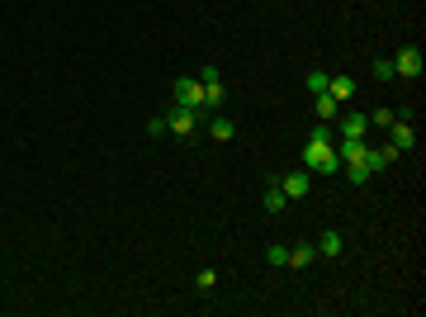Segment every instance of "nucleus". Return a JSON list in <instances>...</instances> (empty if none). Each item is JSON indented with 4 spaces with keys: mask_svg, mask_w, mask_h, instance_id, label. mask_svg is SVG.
Here are the masks:
<instances>
[{
    "mask_svg": "<svg viewBox=\"0 0 426 317\" xmlns=\"http://www.w3.org/2000/svg\"><path fill=\"white\" fill-rule=\"evenodd\" d=\"M303 166L318 171V175H336L341 171V157H336V142H322V137H308L303 142Z\"/></svg>",
    "mask_w": 426,
    "mask_h": 317,
    "instance_id": "obj_1",
    "label": "nucleus"
},
{
    "mask_svg": "<svg viewBox=\"0 0 426 317\" xmlns=\"http://www.w3.org/2000/svg\"><path fill=\"white\" fill-rule=\"evenodd\" d=\"M199 123H204V114L185 105H171V114H166V132H176V137H194Z\"/></svg>",
    "mask_w": 426,
    "mask_h": 317,
    "instance_id": "obj_2",
    "label": "nucleus"
},
{
    "mask_svg": "<svg viewBox=\"0 0 426 317\" xmlns=\"http://www.w3.org/2000/svg\"><path fill=\"white\" fill-rule=\"evenodd\" d=\"M171 95H176V105L204 114V85H199V76H180L176 85H171ZM204 119H209V114H204Z\"/></svg>",
    "mask_w": 426,
    "mask_h": 317,
    "instance_id": "obj_3",
    "label": "nucleus"
},
{
    "mask_svg": "<svg viewBox=\"0 0 426 317\" xmlns=\"http://www.w3.org/2000/svg\"><path fill=\"white\" fill-rule=\"evenodd\" d=\"M199 85H204V114H209V109H223V71H218V67H204V71H199Z\"/></svg>",
    "mask_w": 426,
    "mask_h": 317,
    "instance_id": "obj_4",
    "label": "nucleus"
},
{
    "mask_svg": "<svg viewBox=\"0 0 426 317\" xmlns=\"http://www.w3.org/2000/svg\"><path fill=\"white\" fill-rule=\"evenodd\" d=\"M389 132H393V142H389V147H398V152H412V147H417V128H412V119H393V123H389Z\"/></svg>",
    "mask_w": 426,
    "mask_h": 317,
    "instance_id": "obj_5",
    "label": "nucleus"
},
{
    "mask_svg": "<svg viewBox=\"0 0 426 317\" xmlns=\"http://www.w3.org/2000/svg\"><path fill=\"white\" fill-rule=\"evenodd\" d=\"M393 76H422V53L407 43V48H398V57H393Z\"/></svg>",
    "mask_w": 426,
    "mask_h": 317,
    "instance_id": "obj_6",
    "label": "nucleus"
},
{
    "mask_svg": "<svg viewBox=\"0 0 426 317\" xmlns=\"http://www.w3.org/2000/svg\"><path fill=\"white\" fill-rule=\"evenodd\" d=\"M280 189H284V199H303V194L313 189V180H308V171L298 166V171H289V175H280Z\"/></svg>",
    "mask_w": 426,
    "mask_h": 317,
    "instance_id": "obj_7",
    "label": "nucleus"
},
{
    "mask_svg": "<svg viewBox=\"0 0 426 317\" xmlns=\"http://www.w3.org/2000/svg\"><path fill=\"white\" fill-rule=\"evenodd\" d=\"M365 152H370V142H365V137H341V142H336V157L346 161V166H360Z\"/></svg>",
    "mask_w": 426,
    "mask_h": 317,
    "instance_id": "obj_8",
    "label": "nucleus"
},
{
    "mask_svg": "<svg viewBox=\"0 0 426 317\" xmlns=\"http://www.w3.org/2000/svg\"><path fill=\"white\" fill-rule=\"evenodd\" d=\"M204 123H209V137H218V142H232V137H237V123H232L228 114H209Z\"/></svg>",
    "mask_w": 426,
    "mask_h": 317,
    "instance_id": "obj_9",
    "label": "nucleus"
},
{
    "mask_svg": "<svg viewBox=\"0 0 426 317\" xmlns=\"http://www.w3.org/2000/svg\"><path fill=\"white\" fill-rule=\"evenodd\" d=\"M284 189H280V175H266V213H284Z\"/></svg>",
    "mask_w": 426,
    "mask_h": 317,
    "instance_id": "obj_10",
    "label": "nucleus"
},
{
    "mask_svg": "<svg viewBox=\"0 0 426 317\" xmlns=\"http://www.w3.org/2000/svg\"><path fill=\"white\" fill-rule=\"evenodd\" d=\"M327 95H332L336 105H346V100H355V80L350 76H332L327 80Z\"/></svg>",
    "mask_w": 426,
    "mask_h": 317,
    "instance_id": "obj_11",
    "label": "nucleus"
},
{
    "mask_svg": "<svg viewBox=\"0 0 426 317\" xmlns=\"http://www.w3.org/2000/svg\"><path fill=\"white\" fill-rule=\"evenodd\" d=\"M318 261V246H308V241H298V246H289V270H303V265H313Z\"/></svg>",
    "mask_w": 426,
    "mask_h": 317,
    "instance_id": "obj_12",
    "label": "nucleus"
},
{
    "mask_svg": "<svg viewBox=\"0 0 426 317\" xmlns=\"http://www.w3.org/2000/svg\"><path fill=\"white\" fill-rule=\"evenodd\" d=\"M365 132H370V119H365V114H346V119H341V137H365Z\"/></svg>",
    "mask_w": 426,
    "mask_h": 317,
    "instance_id": "obj_13",
    "label": "nucleus"
},
{
    "mask_svg": "<svg viewBox=\"0 0 426 317\" xmlns=\"http://www.w3.org/2000/svg\"><path fill=\"white\" fill-rule=\"evenodd\" d=\"M318 119L322 123H336V119H341V105H336L332 95H318Z\"/></svg>",
    "mask_w": 426,
    "mask_h": 317,
    "instance_id": "obj_14",
    "label": "nucleus"
},
{
    "mask_svg": "<svg viewBox=\"0 0 426 317\" xmlns=\"http://www.w3.org/2000/svg\"><path fill=\"white\" fill-rule=\"evenodd\" d=\"M318 256H341V237H336V232H322V241H318Z\"/></svg>",
    "mask_w": 426,
    "mask_h": 317,
    "instance_id": "obj_15",
    "label": "nucleus"
},
{
    "mask_svg": "<svg viewBox=\"0 0 426 317\" xmlns=\"http://www.w3.org/2000/svg\"><path fill=\"white\" fill-rule=\"evenodd\" d=\"M370 119V128H389L393 119H398V109H374V114H365Z\"/></svg>",
    "mask_w": 426,
    "mask_h": 317,
    "instance_id": "obj_16",
    "label": "nucleus"
},
{
    "mask_svg": "<svg viewBox=\"0 0 426 317\" xmlns=\"http://www.w3.org/2000/svg\"><path fill=\"white\" fill-rule=\"evenodd\" d=\"M327 71H308V90H313V95H327Z\"/></svg>",
    "mask_w": 426,
    "mask_h": 317,
    "instance_id": "obj_17",
    "label": "nucleus"
},
{
    "mask_svg": "<svg viewBox=\"0 0 426 317\" xmlns=\"http://www.w3.org/2000/svg\"><path fill=\"white\" fill-rule=\"evenodd\" d=\"M374 76H379V80H393V57H374Z\"/></svg>",
    "mask_w": 426,
    "mask_h": 317,
    "instance_id": "obj_18",
    "label": "nucleus"
},
{
    "mask_svg": "<svg viewBox=\"0 0 426 317\" xmlns=\"http://www.w3.org/2000/svg\"><path fill=\"white\" fill-rule=\"evenodd\" d=\"M346 180L350 185H370V171L365 166H346Z\"/></svg>",
    "mask_w": 426,
    "mask_h": 317,
    "instance_id": "obj_19",
    "label": "nucleus"
},
{
    "mask_svg": "<svg viewBox=\"0 0 426 317\" xmlns=\"http://www.w3.org/2000/svg\"><path fill=\"white\" fill-rule=\"evenodd\" d=\"M266 261H270V265H284V261H289V246H270Z\"/></svg>",
    "mask_w": 426,
    "mask_h": 317,
    "instance_id": "obj_20",
    "label": "nucleus"
},
{
    "mask_svg": "<svg viewBox=\"0 0 426 317\" xmlns=\"http://www.w3.org/2000/svg\"><path fill=\"white\" fill-rule=\"evenodd\" d=\"M147 132L161 137V132H166V114H152V119H147Z\"/></svg>",
    "mask_w": 426,
    "mask_h": 317,
    "instance_id": "obj_21",
    "label": "nucleus"
},
{
    "mask_svg": "<svg viewBox=\"0 0 426 317\" xmlns=\"http://www.w3.org/2000/svg\"><path fill=\"white\" fill-rule=\"evenodd\" d=\"M218 284V270H199V289H213Z\"/></svg>",
    "mask_w": 426,
    "mask_h": 317,
    "instance_id": "obj_22",
    "label": "nucleus"
}]
</instances>
